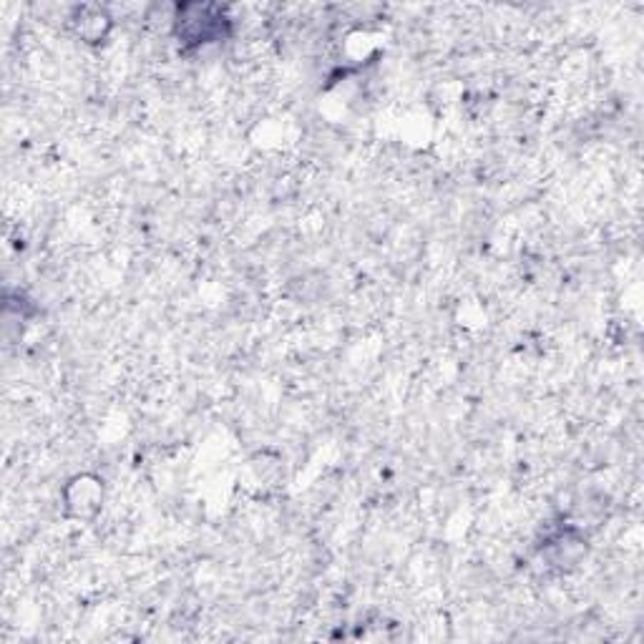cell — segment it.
<instances>
[{
	"label": "cell",
	"mask_w": 644,
	"mask_h": 644,
	"mask_svg": "<svg viewBox=\"0 0 644 644\" xmlns=\"http://www.w3.org/2000/svg\"><path fill=\"white\" fill-rule=\"evenodd\" d=\"M73 29L81 35V39L89 43H96L101 39H106V33L112 31V18L98 6H79L73 8V15L69 18Z\"/></svg>",
	"instance_id": "obj_2"
},
{
	"label": "cell",
	"mask_w": 644,
	"mask_h": 644,
	"mask_svg": "<svg viewBox=\"0 0 644 644\" xmlns=\"http://www.w3.org/2000/svg\"><path fill=\"white\" fill-rule=\"evenodd\" d=\"M227 31L229 18L217 6H179L177 15H174V33H177L184 49H199V45L215 43L227 35Z\"/></svg>",
	"instance_id": "obj_1"
}]
</instances>
